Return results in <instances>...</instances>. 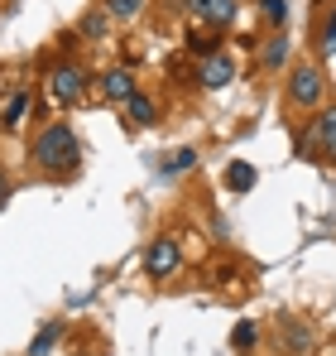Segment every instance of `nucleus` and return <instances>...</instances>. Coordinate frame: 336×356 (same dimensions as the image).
Listing matches in <instances>:
<instances>
[{"label": "nucleus", "mask_w": 336, "mask_h": 356, "mask_svg": "<svg viewBox=\"0 0 336 356\" xmlns=\"http://www.w3.org/2000/svg\"><path fill=\"white\" fill-rule=\"evenodd\" d=\"M29 154H34V164L44 169V174L53 178H67L77 164H82V145H77V135H72V125H44L39 135H34V145H29Z\"/></svg>", "instance_id": "nucleus-1"}, {"label": "nucleus", "mask_w": 336, "mask_h": 356, "mask_svg": "<svg viewBox=\"0 0 336 356\" xmlns=\"http://www.w3.org/2000/svg\"><path fill=\"white\" fill-rule=\"evenodd\" d=\"M92 87V77H87V67L82 63H58L53 72L44 77V92H49V102L53 106H72V102H82V92Z\"/></svg>", "instance_id": "nucleus-2"}, {"label": "nucleus", "mask_w": 336, "mask_h": 356, "mask_svg": "<svg viewBox=\"0 0 336 356\" xmlns=\"http://www.w3.org/2000/svg\"><path fill=\"white\" fill-rule=\"evenodd\" d=\"M288 102L293 106H322V72L312 63H298L288 72Z\"/></svg>", "instance_id": "nucleus-3"}, {"label": "nucleus", "mask_w": 336, "mask_h": 356, "mask_svg": "<svg viewBox=\"0 0 336 356\" xmlns=\"http://www.w3.org/2000/svg\"><path fill=\"white\" fill-rule=\"evenodd\" d=\"M327 154V159H336V106H327L322 116L312 120V130L308 135H298V154Z\"/></svg>", "instance_id": "nucleus-4"}, {"label": "nucleus", "mask_w": 336, "mask_h": 356, "mask_svg": "<svg viewBox=\"0 0 336 356\" xmlns=\"http://www.w3.org/2000/svg\"><path fill=\"white\" fill-rule=\"evenodd\" d=\"M183 10L192 15V24H207V29H226L240 15L235 0H183Z\"/></svg>", "instance_id": "nucleus-5"}, {"label": "nucleus", "mask_w": 336, "mask_h": 356, "mask_svg": "<svg viewBox=\"0 0 336 356\" xmlns=\"http://www.w3.org/2000/svg\"><path fill=\"white\" fill-rule=\"evenodd\" d=\"M178 265H183V250H178V241L159 236L149 250H144V270L154 275V280H168V275H178Z\"/></svg>", "instance_id": "nucleus-6"}, {"label": "nucleus", "mask_w": 336, "mask_h": 356, "mask_svg": "<svg viewBox=\"0 0 336 356\" xmlns=\"http://www.w3.org/2000/svg\"><path fill=\"white\" fill-rule=\"evenodd\" d=\"M235 82V58L230 54H212V58H202L197 67V87H207V92H221Z\"/></svg>", "instance_id": "nucleus-7"}, {"label": "nucleus", "mask_w": 336, "mask_h": 356, "mask_svg": "<svg viewBox=\"0 0 336 356\" xmlns=\"http://www.w3.org/2000/svg\"><path fill=\"white\" fill-rule=\"evenodd\" d=\"M101 92H106L111 102L125 106V102L140 92V82H135V72H130V67H111V72H101Z\"/></svg>", "instance_id": "nucleus-8"}, {"label": "nucleus", "mask_w": 336, "mask_h": 356, "mask_svg": "<svg viewBox=\"0 0 336 356\" xmlns=\"http://www.w3.org/2000/svg\"><path fill=\"white\" fill-rule=\"evenodd\" d=\"M187 54H192V58H212V54H221V29L192 24V29H187Z\"/></svg>", "instance_id": "nucleus-9"}, {"label": "nucleus", "mask_w": 336, "mask_h": 356, "mask_svg": "<svg viewBox=\"0 0 336 356\" xmlns=\"http://www.w3.org/2000/svg\"><path fill=\"white\" fill-rule=\"evenodd\" d=\"M125 120H130V125H154V120H159V106H154V97L135 92V97L125 102Z\"/></svg>", "instance_id": "nucleus-10"}, {"label": "nucleus", "mask_w": 336, "mask_h": 356, "mask_svg": "<svg viewBox=\"0 0 336 356\" xmlns=\"http://www.w3.org/2000/svg\"><path fill=\"white\" fill-rule=\"evenodd\" d=\"M255 164H245V159H235V164H226V188H230V193H250V188H255Z\"/></svg>", "instance_id": "nucleus-11"}, {"label": "nucleus", "mask_w": 336, "mask_h": 356, "mask_svg": "<svg viewBox=\"0 0 336 356\" xmlns=\"http://www.w3.org/2000/svg\"><path fill=\"white\" fill-rule=\"evenodd\" d=\"M24 111H29V92H15V97L0 106V130H15V125L24 120Z\"/></svg>", "instance_id": "nucleus-12"}, {"label": "nucleus", "mask_w": 336, "mask_h": 356, "mask_svg": "<svg viewBox=\"0 0 336 356\" xmlns=\"http://www.w3.org/2000/svg\"><path fill=\"white\" fill-rule=\"evenodd\" d=\"M279 332L288 337V352H293V356H308V352H312V332H308L303 323H279Z\"/></svg>", "instance_id": "nucleus-13"}, {"label": "nucleus", "mask_w": 336, "mask_h": 356, "mask_svg": "<svg viewBox=\"0 0 336 356\" xmlns=\"http://www.w3.org/2000/svg\"><path fill=\"white\" fill-rule=\"evenodd\" d=\"M192 164H197V149H187V145H183V149L164 154V164H159V169H164V174H187Z\"/></svg>", "instance_id": "nucleus-14"}, {"label": "nucleus", "mask_w": 336, "mask_h": 356, "mask_svg": "<svg viewBox=\"0 0 336 356\" xmlns=\"http://www.w3.org/2000/svg\"><path fill=\"white\" fill-rule=\"evenodd\" d=\"M255 342H260V327H255V323H235L230 347H235V352H255Z\"/></svg>", "instance_id": "nucleus-15"}, {"label": "nucleus", "mask_w": 336, "mask_h": 356, "mask_svg": "<svg viewBox=\"0 0 336 356\" xmlns=\"http://www.w3.org/2000/svg\"><path fill=\"white\" fill-rule=\"evenodd\" d=\"M58 337H62V327L58 323H49V327H39V337H34V347H29V356H49L58 347Z\"/></svg>", "instance_id": "nucleus-16"}, {"label": "nucleus", "mask_w": 336, "mask_h": 356, "mask_svg": "<svg viewBox=\"0 0 336 356\" xmlns=\"http://www.w3.org/2000/svg\"><path fill=\"white\" fill-rule=\"evenodd\" d=\"M283 58H288V39L274 34V39L264 44V67H283Z\"/></svg>", "instance_id": "nucleus-17"}, {"label": "nucleus", "mask_w": 336, "mask_h": 356, "mask_svg": "<svg viewBox=\"0 0 336 356\" xmlns=\"http://www.w3.org/2000/svg\"><path fill=\"white\" fill-rule=\"evenodd\" d=\"M144 10V0H106V15L111 19H135Z\"/></svg>", "instance_id": "nucleus-18"}, {"label": "nucleus", "mask_w": 336, "mask_h": 356, "mask_svg": "<svg viewBox=\"0 0 336 356\" xmlns=\"http://www.w3.org/2000/svg\"><path fill=\"white\" fill-rule=\"evenodd\" d=\"M260 10H264V19H269L274 29H283V19H288V0H260Z\"/></svg>", "instance_id": "nucleus-19"}, {"label": "nucleus", "mask_w": 336, "mask_h": 356, "mask_svg": "<svg viewBox=\"0 0 336 356\" xmlns=\"http://www.w3.org/2000/svg\"><path fill=\"white\" fill-rule=\"evenodd\" d=\"M322 54H327V58H336V5L327 10V39H322Z\"/></svg>", "instance_id": "nucleus-20"}, {"label": "nucleus", "mask_w": 336, "mask_h": 356, "mask_svg": "<svg viewBox=\"0 0 336 356\" xmlns=\"http://www.w3.org/2000/svg\"><path fill=\"white\" fill-rule=\"evenodd\" d=\"M101 29H106V15H87V19H82V34H87V39H96Z\"/></svg>", "instance_id": "nucleus-21"}, {"label": "nucleus", "mask_w": 336, "mask_h": 356, "mask_svg": "<svg viewBox=\"0 0 336 356\" xmlns=\"http://www.w3.org/2000/svg\"><path fill=\"white\" fill-rule=\"evenodd\" d=\"M5 197H10V174L0 169V207H5Z\"/></svg>", "instance_id": "nucleus-22"}]
</instances>
